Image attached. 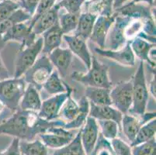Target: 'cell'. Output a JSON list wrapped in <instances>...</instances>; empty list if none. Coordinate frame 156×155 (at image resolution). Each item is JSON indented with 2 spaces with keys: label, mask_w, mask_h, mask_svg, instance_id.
Instances as JSON below:
<instances>
[{
  "label": "cell",
  "mask_w": 156,
  "mask_h": 155,
  "mask_svg": "<svg viewBox=\"0 0 156 155\" xmlns=\"http://www.w3.org/2000/svg\"><path fill=\"white\" fill-rule=\"evenodd\" d=\"M20 8V4L12 0L0 2V23L7 19L12 12Z\"/></svg>",
  "instance_id": "obj_38"
},
{
  "label": "cell",
  "mask_w": 156,
  "mask_h": 155,
  "mask_svg": "<svg viewBox=\"0 0 156 155\" xmlns=\"http://www.w3.org/2000/svg\"><path fill=\"white\" fill-rule=\"evenodd\" d=\"M42 89H44L48 94L53 96L57 94L64 93L66 92V82L61 79L58 72L57 71H53L50 77L44 84Z\"/></svg>",
  "instance_id": "obj_30"
},
{
  "label": "cell",
  "mask_w": 156,
  "mask_h": 155,
  "mask_svg": "<svg viewBox=\"0 0 156 155\" xmlns=\"http://www.w3.org/2000/svg\"><path fill=\"white\" fill-rule=\"evenodd\" d=\"M114 23L111 26L106 39L105 48L111 51L121 49L128 41L125 37V28L132 19L115 13Z\"/></svg>",
  "instance_id": "obj_8"
},
{
  "label": "cell",
  "mask_w": 156,
  "mask_h": 155,
  "mask_svg": "<svg viewBox=\"0 0 156 155\" xmlns=\"http://www.w3.org/2000/svg\"><path fill=\"white\" fill-rule=\"evenodd\" d=\"M134 2H141V3L147 4L150 6H154V0H132Z\"/></svg>",
  "instance_id": "obj_47"
},
{
  "label": "cell",
  "mask_w": 156,
  "mask_h": 155,
  "mask_svg": "<svg viewBox=\"0 0 156 155\" xmlns=\"http://www.w3.org/2000/svg\"><path fill=\"white\" fill-rule=\"evenodd\" d=\"M95 52L103 58L111 59L123 66L133 67L135 65V56L133 53L130 45V41H127L121 49L111 51L108 49H101L96 48Z\"/></svg>",
  "instance_id": "obj_13"
},
{
  "label": "cell",
  "mask_w": 156,
  "mask_h": 155,
  "mask_svg": "<svg viewBox=\"0 0 156 155\" xmlns=\"http://www.w3.org/2000/svg\"><path fill=\"white\" fill-rule=\"evenodd\" d=\"M153 7V6H152ZM114 13L130 19H154V9L151 6L141 2H134L133 1L127 2L122 6L115 9Z\"/></svg>",
  "instance_id": "obj_11"
},
{
  "label": "cell",
  "mask_w": 156,
  "mask_h": 155,
  "mask_svg": "<svg viewBox=\"0 0 156 155\" xmlns=\"http://www.w3.org/2000/svg\"><path fill=\"white\" fill-rule=\"evenodd\" d=\"M63 120L48 121L37 112L18 109L12 116L0 123V134L13 136L24 141H32L37 136L48 132L53 126H64Z\"/></svg>",
  "instance_id": "obj_1"
},
{
  "label": "cell",
  "mask_w": 156,
  "mask_h": 155,
  "mask_svg": "<svg viewBox=\"0 0 156 155\" xmlns=\"http://www.w3.org/2000/svg\"><path fill=\"white\" fill-rule=\"evenodd\" d=\"M144 20L142 19H132L125 28V37L128 41H131L142 31Z\"/></svg>",
  "instance_id": "obj_37"
},
{
  "label": "cell",
  "mask_w": 156,
  "mask_h": 155,
  "mask_svg": "<svg viewBox=\"0 0 156 155\" xmlns=\"http://www.w3.org/2000/svg\"><path fill=\"white\" fill-rule=\"evenodd\" d=\"M41 0H23L20 3V8L33 17Z\"/></svg>",
  "instance_id": "obj_41"
},
{
  "label": "cell",
  "mask_w": 156,
  "mask_h": 155,
  "mask_svg": "<svg viewBox=\"0 0 156 155\" xmlns=\"http://www.w3.org/2000/svg\"><path fill=\"white\" fill-rule=\"evenodd\" d=\"M110 146L116 155H132L130 145L117 137L110 140Z\"/></svg>",
  "instance_id": "obj_39"
},
{
  "label": "cell",
  "mask_w": 156,
  "mask_h": 155,
  "mask_svg": "<svg viewBox=\"0 0 156 155\" xmlns=\"http://www.w3.org/2000/svg\"><path fill=\"white\" fill-rule=\"evenodd\" d=\"M132 155H156L155 138L131 147Z\"/></svg>",
  "instance_id": "obj_35"
},
{
  "label": "cell",
  "mask_w": 156,
  "mask_h": 155,
  "mask_svg": "<svg viewBox=\"0 0 156 155\" xmlns=\"http://www.w3.org/2000/svg\"><path fill=\"white\" fill-rule=\"evenodd\" d=\"M142 31L145 34L151 37H155L156 29L154 19H147L144 20Z\"/></svg>",
  "instance_id": "obj_43"
},
{
  "label": "cell",
  "mask_w": 156,
  "mask_h": 155,
  "mask_svg": "<svg viewBox=\"0 0 156 155\" xmlns=\"http://www.w3.org/2000/svg\"><path fill=\"white\" fill-rule=\"evenodd\" d=\"M12 1H13V2H18V3L20 4L21 2H23V0H12Z\"/></svg>",
  "instance_id": "obj_50"
},
{
  "label": "cell",
  "mask_w": 156,
  "mask_h": 155,
  "mask_svg": "<svg viewBox=\"0 0 156 155\" xmlns=\"http://www.w3.org/2000/svg\"><path fill=\"white\" fill-rule=\"evenodd\" d=\"M5 106L3 104V102L2 101H0V115H2V113H3L4 111H5Z\"/></svg>",
  "instance_id": "obj_49"
},
{
  "label": "cell",
  "mask_w": 156,
  "mask_h": 155,
  "mask_svg": "<svg viewBox=\"0 0 156 155\" xmlns=\"http://www.w3.org/2000/svg\"><path fill=\"white\" fill-rule=\"evenodd\" d=\"M64 41L69 46L71 52L79 57L88 69L90 68L92 63V55L86 44V41L76 35L64 34Z\"/></svg>",
  "instance_id": "obj_15"
},
{
  "label": "cell",
  "mask_w": 156,
  "mask_h": 155,
  "mask_svg": "<svg viewBox=\"0 0 156 155\" xmlns=\"http://www.w3.org/2000/svg\"><path fill=\"white\" fill-rule=\"evenodd\" d=\"M110 89L97 87H86L85 97L94 105L112 106L110 96Z\"/></svg>",
  "instance_id": "obj_24"
},
{
  "label": "cell",
  "mask_w": 156,
  "mask_h": 155,
  "mask_svg": "<svg viewBox=\"0 0 156 155\" xmlns=\"http://www.w3.org/2000/svg\"><path fill=\"white\" fill-rule=\"evenodd\" d=\"M27 82L23 77L0 81V101L3 102L12 113L19 109Z\"/></svg>",
  "instance_id": "obj_4"
},
{
  "label": "cell",
  "mask_w": 156,
  "mask_h": 155,
  "mask_svg": "<svg viewBox=\"0 0 156 155\" xmlns=\"http://www.w3.org/2000/svg\"><path fill=\"white\" fill-rule=\"evenodd\" d=\"M86 0H60L56 5L60 8L65 9L69 13H81L82 7Z\"/></svg>",
  "instance_id": "obj_36"
},
{
  "label": "cell",
  "mask_w": 156,
  "mask_h": 155,
  "mask_svg": "<svg viewBox=\"0 0 156 155\" xmlns=\"http://www.w3.org/2000/svg\"><path fill=\"white\" fill-rule=\"evenodd\" d=\"M53 71L54 66L48 57L43 55L37 58L35 63L24 73L23 78L27 83L40 91Z\"/></svg>",
  "instance_id": "obj_5"
},
{
  "label": "cell",
  "mask_w": 156,
  "mask_h": 155,
  "mask_svg": "<svg viewBox=\"0 0 156 155\" xmlns=\"http://www.w3.org/2000/svg\"><path fill=\"white\" fill-rule=\"evenodd\" d=\"M123 115L124 114L112 106H97L89 102V116L94 118L96 120H113L120 127Z\"/></svg>",
  "instance_id": "obj_19"
},
{
  "label": "cell",
  "mask_w": 156,
  "mask_h": 155,
  "mask_svg": "<svg viewBox=\"0 0 156 155\" xmlns=\"http://www.w3.org/2000/svg\"><path fill=\"white\" fill-rule=\"evenodd\" d=\"M72 92H70L67 99L62 105L59 113V117H62L64 122H70L77 116L79 113V103L72 96Z\"/></svg>",
  "instance_id": "obj_31"
},
{
  "label": "cell",
  "mask_w": 156,
  "mask_h": 155,
  "mask_svg": "<svg viewBox=\"0 0 156 155\" xmlns=\"http://www.w3.org/2000/svg\"><path fill=\"white\" fill-rule=\"evenodd\" d=\"M73 92V89L66 83V92L64 93L54 95L52 97L42 102L41 107L38 112V116L48 121H53L59 117V113L62 105L67 99L70 92Z\"/></svg>",
  "instance_id": "obj_9"
},
{
  "label": "cell",
  "mask_w": 156,
  "mask_h": 155,
  "mask_svg": "<svg viewBox=\"0 0 156 155\" xmlns=\"http://www.w3.org/2000/svg\"><path fill=\"white\" fill-rule=\"evenodd\" d=\"M156 82H155V71L153 72V75H152V79H151V82H150V85H149V94H151V96H153L154 99H155V96H156V91H155V85H156Z\"/></svg>",
  "instance_id": "obj_45"
},
{
  "label": "cell",
  "mask_w": 156,
  "mask_h": 155,
  "mask_svg": "<svg viewBox=\"0 0 156 155\" xmlns=\"http://www.w3.org/2000/svg\"><path fill=\"white\" fill-rule=\"evenodd\" d=\"M31 18H32L31 16L25 12L23 9H18L15 12H12L7 19L0 23V34L3 35L9 28L13 26L14 25L20 23L28 22L30 20Z\"/></svg>",
  "instance_id": "obj_27"
},
{
  "label": "cell",
  "mask_w": 156,
  "mask_h": 155,
  "mask_svg": "<svg viewBox=\"0 0 156 155\" xmlns=\"http://www.w3.org/2000/svg\"><path fill=\"white\" fill-rule=\"evenodd\" d=\"M96 121H98V125L101 130V135L103 138L107 140H111L117 137L120 126L116 122L109 119H102Z\"/></svg>",
  "instance_id": "obj_34"
},
{
  "label": "cell",
  "mask_w": 156,
  "mask_h": 155,
  "mask_svg": "<svg viewBox=\"0 0 156 155\" xmlns=\"http://www.w3.org/2000/svg\"><path fill=\"white\" fill-rule=\"evenodd\" d=\"M85 12L97 16H110L113 14V0H86Z\"/></svg>",
  "instance_id": "obj_21"
},
{
  "label": "cell",
  "mask_w": 156,
  "mask_h": 155,
  "mask_svg": "<svg viewBox=\"0 0 156 155\" xmlns=\"http://www.w3.org/2000/svg\"><path fill=\"white\" fill-rule=\"evenodd\" d=\"M86 73L75 72L72 74V81L83 84L86 87H97L110 89L112 82L109 78V67L99 62L94 56H92L91 67Z\"/></svg>",
  "instance_id": "obj_2"
},
{
  "label": "cell",
  "mask_w": 156,
  "mask_h": 155,
  "mask_svg": "<svg viewBox=\"0 0 156 155\" xmlns=\"http://www.w3.org/2000/svg\"><path fill=\"white\" fill-rule=\"evenodd\" d=\"M57 0H41L37 9L35 14L33 16V17L30 19H37L38 16L44 13L47 11L50 10L51 9L53 8L56 4Z\"/></svg>",
  "instance_id": "obj_40"
},
{
  "label": "cell",
  "mask_w": 156,
  "mask_h": 155,
  "mask_svg": "<svg viewBox=\"0 0 156 155\" xmlns=\"http://www.w3.org/2000/svg\"><path fill=\"white\" fill-rule=\"evenodd\" d=\"M42 34L43 48L41 52L44 55H49L54 50L60 47L64 33L61 29L58 21Z\"/></svg>",
  "instance_id": "obj_18"
},
{
  "label": "cell",
  "mask_w": 156,
  "mask_h": 155,
  "mask_svg": "<svg viewBox=\"0 0 156 155\" xmlns=\"http://www.w3.org/2000/svg\"><path fill=\"white\" fill-rule=\"evenodd\" d=\"M116 15L113 14L110 16H97L95 22L91 36L89 39L95 43L99 48L105 49L106 39L111 26L114 23Z\"/></svg>",
  "instance_id": "obj_14"
},
{
  "label": "cell",
  "mask_w": 156,
  "mask_h": 155,
  "mask_svg": "<svg viewBox=\"0 0 156 155\" xmlns=\"http://www.w3.org/2000/svg\"><path fill=\"white\" fill-rule=\"evenodd\" d=\"M131 0H113V11Z\"/></svg>",
  "instance_id": "obj_46"
},
{
  "label": "cell",
  "mask_w": 156,
  "mask_h": 155,
  "mask_svg": "<svg viewBox=\"0 0 156 155\" xmlns=\"http://www.w3.org/2000/svg\"><path fill=\"white\" fill-rule=\"evenodd\" d=\"M132 80V106L129 114L141 117L146 112L149 99V92L147 87L144 62L140 61L137 72Z\"/></svg>",
  "instance_id": "obj_3"
},
{
  "label": "cell",
  "mask_w": 156,
  "mask_h": 155,
  "mask_svg": "<svg viewBox=\"0 0 156 155\" xmlns=\"http://www.w3.org/2000/svg\"><path fill=\"white\" fill-rule=\"evenodd\" d=\"M142 125L140 118L129 113L123 115L120 123V126H122L124 135L130 143L134 141L139 129Z\"/></svg>",
  "instance_id": "obj_25"
},
{
  "label": "cell",
  "mask_w": 156,
  "mask_h": 155,
  "mask_svg": "<svg viewBox=\"0 0 156 155\" xmlns=\"http://www.w3.org/2000/svg\"><path fill=\"white\" fill-rule=\"evenodd\" d=\"M20 139L14 137L9 147L4 151L0 152V155H21L20 150Z\"/></svg>",
  "instance_id": "obj_42"
},
{
  "label": "cell",
  "mask_w": 156,
  "mask_h": 155,
  "mask_svg": "<svg viewBox=\"0 0 156 155\" xmlns=\"http://www.w3.org/2000/svg\"><path fill=\"white\" fill-rule=\"evenodd\" d=\"M81 141L86 155H89L94 150L100 136V127L97 121L93 117L88 116L85 124L80 128Z\"/></svg>",
  "instance_id": "obj_12"
},
{
  "label": "cell",
  "mask_w": 156,
  "mask_h": 155,
  "mask_svg": "<svg viewBox=\"0 0 156 155\" xmlns=\"http://www.w3.org/2000/svg\"><path fill=\"white\" fill-rule=\"evenodd\" d=\"M43 48V39L39 37L30 46L20 49L16 59L13 78L23 77L24 73L32 66L37 59Z\"/></svg>",
  "instance_id": "obj_6"
},
{
  "label": "cell",
  "mask_w": 156,
  "mask_h": 155,
  "mask_svg": "<svg viewBox=\"0 0 156 155\" xmlns=\"http://www.w3.org/2000/svg\"><path fill=\"white\" fill-rule=\"evenodd\" d=\"M42 104L39 91L33 85H28L20 102L19 109L21 110L39 112Z\"/></svg>",
  "instance_id": "obj_20"
},
{
  "label": "cell",
  "mask_w": 156,
  "mask_h": 155,
  "mask_svg": "<svg viewBox=\"0 0 156 155\" xmlns=\"http://www.w3.org/2000/svg\"><path fill=\"white\" fill-rule=\"evenodd\" d=\"M9 79V75L8 70L5 68L2 58L0 57V81L5 80V79Z\"/></svg>",
  "instance_id": "obj_44"
},
{
  "label": "cell",
  "mask_w": 156,
  "mask_h": 155,
  "mask_svg": "<svg viewBox=\"0 0 156 155\" xmlns=\"http://www.w3.org/2000/svg\"><path fill=\"white\" fill-rule=\"evenodd\" d=\"M156 132V119H153L147 122L141 126L136 135L135 138L132 143H130V147H134L140 143H144L146 141L154 138Z\"/></svg>",
  "instance_id": "obj_28"
},
{
  "label": "cell",
  "mask_w": 156,
  "mask_h": 155,
  "mask_svg": "<svg viewBox=\"0 0 156 155\" xmlns=\"http://www.w3.org/2000/svg\"><path fill=\"white\" fill-rule=\"evenodd\" d=\"M96 18L97 16L89 12H83L80 13L76 29L73 32L74 35L83 38L85 41L89 39Z\"/></svg>",
  "instance_id": "obj_22"
},
{
  "label": "cell",
  "mask_w": 156,
  "mask_h": 155,
  "mask_svg": "<svg viewBox=\"0 0 156 155\" xmlns=\"http://www.w3.org/2000/svg\"><path fill=\"white\" fill-rule=\"evenodd\" d=\"M2 1H5V0H0V2H2Z\"/></svg>",
  "instance_id": "obj_51"
},
{
  "label": "cell",
  "mask_w": 156,
  "mask_h": 155,
  "mask_svg": "<svg viewBox=\"0 0 156 155\" xmlns=\"http://www.w3.org/2000/svg\"><path fill=\"white\" fill-rule=\"evenodd\" d=\"M48 57L53 66L57 68V72H58L60 77L65 78L67 76L73 57V54L70 50L68 48H56L51 52Z\"/></svg>",
  "instance_id": "obj_17"
},
{
  "label": "cell",
  "mask_w": 156,
  "mask_h": 155,
  "mask_svg": "<svg viewBox=\"0 0 156 155\" xmlns=\"http://www.w3.org/2000/svg\"><path fill=\"white\" fill-rule=\"evenodd\" d=\"M130 45L134 56L138 58L141 62H147V65H149L152 69H155V68H152L149 58H148L150 51L153 48H155V44L147 42L145 40L139 37H136L134 39L130 41Z\"/></svg>",
  "instance_id": "obj_23"
},
{
  "label": "cell",
  "mask_w": 156,
  "mask_h": 155,
  "mask_svg": "<svg viewBox=\"0 0 156 155\" xmlns=\"http://www.w3.org/2000/svg\"><path fill=\"white\" fill-rule=\"evenodd\" d=\"M79 14L65 13L58 14V23L64 34H69L76 29Z\"/></svg>",
  "instance_id": "obj_33"
},
{
  "label": "cell",
  "mask_w": 156,
  "mask_h": 155,
  "mask_svg": "<svg viewBox=\"0 0 156 155\" xmlns=\"http://www.w3.org/2000/svg\"><path fill=\"white\" fill-rule=\"evenodd\" d=\"M2 37L5 43L9 41L19 42L20 44V49L30 46L37 40V36L33 33L29 21L16 24L9 28Z\"/></svg>",
  "instance_id": "obj_10"
},
{
  "label": "cell",
  "mask_w": 156,
  "mask_h": 155,
  "mask_svg": "<svg viewBox=\"0 0 156 155\" xmlns=\"http://www.w3.org/2000/svg\"><path fill=\"white\" fill-rule=\"evenodd\" d=\"M112 106L122 114H127L132 106V80L123 81L110 89Z\"/></svg>",
  "instance_id": "obj_7"
},
{
  "label": "cell",
  "mask_w": 156,
  "mask_h": 155,
  "mask_svg": "<svg viewBox=\"0 0 156 155\" xmlns=\"http://www.w3.org/2000/svg\"><path fill=\"white\" fill-rule=\"evenodd\" d=\"M59 10L60 8L55 4L53 8L38 16L37 19H30L29 23L32 28L33 33L36 36H38L53 26L58 21Z\"/></svg>",
  "instance_id": "obj_16"
},
{
  "label": "cell",
  "mask_w": 156,
  "mask_h": 155,
  "mask_svg": "<svg viewBox=\"0 0 156 155\" xmlns=\"http://www.w3.org/2000/svg\"><path fill=\"white\" fill-rule=\"evenodd\" d=\"M38 136L47 147L52 149L62 148L69 144L72 140L69 137H65L51 133H41Z\"/></svg>",
  "instance_id": "obj_32"
},
{
  "label": "cell",
  "mask_w": 156,
  "mask_h": 155,
  "mask_svg": "<svg viewBox=\"0 0 156 155\" xmlns=\"http://www.w3.org/2000/svg\"><path fill=\"white\" fill-rule=\"evenodd\" d=\"M6 43L4 41L3 37H2V34H0V51L2 49H3L4 47L5 46Z\"/></svg>",
  "instance_id": "obj_48"
},
{
  "label": "cell",
  "mask_w": 156,
  "mask_h": 155,
  "mask_svg": "<svg viewBox=\"0 0 156 155\" xmlns=\"http://www.w3.org/2000/svg\"><path fill=\"white\" fill-rule=\"evenodd\" d=\"M21 155H49L48 147L41 140L20 141Z\"/></svg>",
  "instance_id": "obj_29"
},
{
  "label": "cell",
  "mask_w": 156,
  "mask_h": 155,
  "mask_svg": "<svg viewBox=\"0 0 156 155\" xmlns=\"http://www.w3.org/2000/svg\"><path fill=\"white\" fill-rule=\"evenodd\" d=\"M79 106V113L73 120L68 123H65L63 127L65 130H76L83 126L86 121V119L89 116V102L85 96L81 98L78 102Z\"/></svg>",
  "instance_id": "obj_26"
}]
</instances>
